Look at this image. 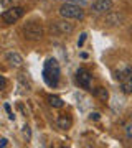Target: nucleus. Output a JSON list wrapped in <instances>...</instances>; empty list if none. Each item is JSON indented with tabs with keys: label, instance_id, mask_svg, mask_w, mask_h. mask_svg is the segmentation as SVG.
<instances>
[{
	"label": "nucleus",
	"instance_id": "1",
	"mask_svg": "<svg viewBox=\"0 0 132 148\" xmlns=\"http://www.w3.org/2000/svg\"><path fill=\"white\" fill-rule=\"evenodd\" d=\"M43 79L50 87H56L59 81V64L56 59H46L45 68H43Z\"/></svg>",
	"mask_w": 132,
	"mask_h": 148
},
{
	"label": "nucleus",
	"instance_id": "2",
	"mask_svg": "<svg viewBox=\"0 0 132 148\" xmlns=\"http://www.w3.org/2000/svg\"><path fill=\"white\" fill-rule=\"evenodd\" d=\"M59 15L63 16L64 20H83L84 18V10L79 5L73 3V2H68V3L61 5Z\"/></svg>",
	"mask_w": 132,
	"mask_h": 148
},
{
	"label": "nucleus",
	"instance_id": "3",
	"mask_svg": "<svg viewBox=\"0 0 132 148\" xmlns=\"http://www.w3.org/2000/svg\"><path fill=\"white\" fill-rule=\"evenodd\" d=\"M23 33H25V38H28V40H40L43 36V27L38 21H30L25 25Z\"/></svg>",
	"mask_w": 132,
	"mask_h": 148
},
{
	"label": "nucleus",
	"instance_id": "4",
	"mask_svg": "<svg viewBox=\"0 0 132 148\" xmlns=\"http://www.w3.org/2000/svg\"><path fill=\"white\" fill-rule=\"evenodd\" d=\"M23 8L21 7H10L8 10L2 15V20L5 21L7 25H12V23H15V21H18L23 16Z\"/></svg>",
	"mask_w": 132,
	"mask_h": 148
},
{
	"label": "nucleus",
	"instance_id": "5",
	"mask_svg": "<svg viewBox=\"0 0 132 148\" xmlns=\"http://www.w3.org/2000/svg\"><path fill=\"white\" fill-rule=\"evenodd\" d=\"M91 81H93V76L88 69L79 68L76 71V82H78L83 89H91Z\"/></svg>",
	"mask_w": 132,
	"mask_h": 148
},
{
	"label": "nucleus",
	"instance_id": "6",
	"mask_svg": "<svg viewBox=\"0 0 132 148\" xmlns=\"http://www.w3.org/2000/svg\"><path fill=\"white\" fill-rule=\"evenodd\" d=\"M131 76H132V68L129 64H121V66L114 71V77H116L117 81H121V82H124V81H126L127 77H131Z\"/></svg>",
	"mask_w": 132,
	"mask_h": 148
},
{
	"label": "nucleus",
	"instance_id": "7",
	"mask_svg": "<svg viewBox=\"0 0 132 148\" xmlns=\"http://www.w3.org/2000/svg\"><path fill=\"white\" fill-rule=\"evenodd\" d=\"M51 30H55L56 33H61V35H71L74 27L68 21H55L51 25Z\"/></svg>",
	"mask_w": 132,
	"mask_h": 148
},
{
	"label": "nucleus",
	"instance_id": "8",
	"mask_svg": "<svg viewBox=\"0 0 132 148\" xmlns=\"http://www.w3.org/2000/svg\"><path fill=\"white\" fill-rule=\"evenodd\" d=\"M112 8V0H96L94 5H93V10L96 13H106Z\"/></svg>",
	"mask_w": 132,
	"mask_h": 148
},
{
	"label": "nucleus",
	"instance_id": "9",
	"mask_svg": "<svg viewBox=\"0 0 132 148\" xmlns=\"http://www.w3.org/2000/svg\"><path fill=\"white\" fill-rule=\"evenodd\" d=\"M56 125H58V128H61V130H68V128L73 125V122H71V119H69L68 115H59L58 120H56Z\"/></svg>",
	"mask_w": 132,
	"mask_h": 148
},
{
	"label": "nucleus",
	"instance_id": "10",
	"mask_svg": "<svg viewBox=\"0 0 132 148\" xmlns=\"http://www.w3.org/2000/svg\"><path fill=\"white\" fill-rule=\"evenodd\" d=\"M7 61L12 66H21V63H23V59H21V56L18 53H8L7 54Z\"/></svg>",
	"mask_w": 132,
	"mask_h": 148
},
{
	"label": "nucleus",
	"instance_id": "11",
	"mask_svg": "<svg viewBox=\"0 0 132 148\" xmlns=\"http://www.w3.org/2000/svg\"><path fill=\"white\" fill-rule=\"evenodd\" d=\"M94 95L99 99V101H102V102H106L107 99H109V92H107L106 87H96V89H94Z\"/></svg>",
	"mask_w": 132,
	"mask_h": 148
},
{
	"label": "nucleus",
	"instance_id": "12",
	"mask_svg": "<svg viewBox=\"0 0 132 148\" xmlns=\"http://www.w3.org/2000/svg\"><path fill=\"white\" fill-rule=\"evenodd\" d=\"M121 89H122L124 94H132V76H131V77H127V79L122 82Z\"/></svg>",
	"mask_w": 132,
	"mask_h": 148
},
{
	"label": "nucleus",
	"instance_id": "13",
	"mask_svg": "<svg viewBox=\"0 0 132 148\" xmlns=\"http://www.w3.org/2000/svg\"><path fill=\"white\" fill-rule=\"evenodd\" d=\"M48 101H50V106H51V107H56V109L63 107V101H61L59 97H56V95H50V97H48Z\"/></svg>",
	"mask_w": 132,
	"mask_h": 148
},
{
	"label": "nucleus",
	"instance_id": "14",
	"mask_svg": "<svg viewBox=\"0 0 132 148\" xmlns=\"http://www.w3.org/2000/svg\"><path fill=\"white\" fill-rule=\"evenodd\" d=\"M122 18H124L122 15H119V13H114V15H109V16H107V23H109V25H117L119 21H122Z\"/></svg>",
	"mask_w": 132,
	"mask_h": 148
},
{
	"label": "nucleus",
	"instance_id": "15",
	"mask_svg": "<svg viewBox=\"0 0 132 148\" xmlns=\"http://www.w3.org/2000/svg\"><path fill=\"white\" fill-rule=\"evenodd\" d=\"M124 132H126L127 138H131V140H132V119L127 122L126 125H124Z\"/></svg>",
	"mask_w": 132,
	"mask_h": 148
},
{
	"label": "nucleus",
	"instance_id": "16",
	"mask_svg": "<svg viewBox=\"0 0 132 148\" xmlns=\"http://www.w3.org/2000/svg\"><path fill=\"white\" fill-rule=\"evenodd\" d=\"M86 36H88L86 33H81V36H79V40H78V46H79V48H81L83 45H84V41H86Z\"/></svg>",
	"mask_w": 132,
	"mask_h": 148
},
{
	"label": "nucleus",
	"instance_id": "17",
	"mask_svg": "<svg viewBox=\"0 0 132 148\" xmlns=\"http://www.w3.org/2000/svg\"><path fill=\"white\" fill-rule=\"evenodd\" d=\"M25 130H23V132H25V137H26V140H30V127H28V125H25Z\"/></svg>",
	"mask_w": 132,
	"mask_h": 148
},
{
	"label": "nucleus",
	"instance_id": "18",
	"mask_svg": "<svg viewBox=\"0 0 132 148\" xmlns=\"http://www.w3.org/2000/svg\"><path fill=\"white\" fill-rule=\"evenodd\" d=\"M7 145H8V140H7V138H0V147L3 148V147H7Z\"/></svg>",
	"mask_w": 132,
	"mask_h": 148
},
{
	"label": "nucleus",
	"instance_id": "19",
	"mask_svg": "<svg viewBox=\"0 0 132 148\" xmlns=\"http://www.w3.org/2000/svg\"><path fill=\"white\" fill-rule=\"evenodd\" d=\"M5 86H7V81L3 77H0V89H5Z\"/></svg>",
	"mask_w": 132,
	"mask_h": 148
},
{
	"label": "nucleus",
	"instance_id": "20",
	"mask_svg": "<svg viewBox=\"0 0 132 148\" xmlns=\"http://www.w3.org/2000/svg\"><path fill=\"white\" fill-rule=\"evenodd\" d=\"M10 3H12V0H2V5L3 7H8Z\"/></svg>",
	"mask_w": 132,
	"mask_h": 148
},
{
	"label": "nucleus",
	"instance_id": "21",
	"mask_svg": "<svg viewBox=\"0 0 132 148\" xmlns=\"http://www.w3.org/2000/svg\"><path fill=\"white\" fill-rule=\"evenodd\" d=\"M91 119H94V120H97V119H99V114H91Z\"/></svg>",
	"mask_w": 132,
	"mask_h": 148
}]
</instances>
